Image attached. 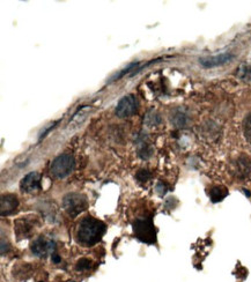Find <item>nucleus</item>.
I'll return each instance as SVG.
<instances>
[{
	"label": "nucleus",
	"instance_id": "1",
	"mask_svg": "<svg viewBox=\"0 0 251 282\" xmlns=\"http://www.w3.org/2000/svg\"><path fill=\"white\" fill-rule=\"evenodd\" d=\"M106 224L102 221L91 216H86L80 221L77 229V242L82 246H93L99 243L106 232Z\"/></svg>",
	"mask_w": 251,
	"mask_h": 282
},
{
	"label": "nucleus",
	"instance_id": "2",
	"mask_svg": "<svg viewBox=\"0 0 251 282\" xmlns=\"http://www.w3.org/2000/svg\"><path fill=\"white\" fill-rule=\"evenodd\" d=\"M133 234L142 243L153 244L156 240V232L152 218H139L133 222Z\"/></svg>",
	"mask_w": 251,
	"mask_h": 282
},
{
	"label": "nucleus",
	"instance_id": "3",
	"mask_svg": "<svg viewBox=\"0 0 251 282\" xmlns=\"http://www.w3.org/2000/svg\"><path fill=\"white\" fill-rule=\"evenodd\" d=\"M76 166V161H74L73 155L71 154H62L58 158L54 160L51 164V174L56 178H65L72 174Z\"/></svg>",
	"mask_w": 251,
	"mask_h": 282
},
{
	"label": "nucleus",
	"instance_id": "4",
	"mask_svg": "<svg viewBox=\"0 0 251 282\" xmlns=\"http://www.w3.org/2000/svg\"><path fill=\"white\" fill-rule=\"evenodd\" d=\"M63 207L71 218H76L87 208V199L80 194H69L64 196Z\"/></svg>",
	"mask_w": 251,
	"mask_h": 282
},
{
	"label": "nucleus",
	"instance_id": "5",
	"mask_svg": "<svg viewBox=\"0 0 251 282\" xmlns=\"http://www.w3.org/2000/svg\"><path fill=\"white\" fill-rule=\"evenodd\" d=\"M32 252L37 257H47L49 254H54L56 250V243L52 240L40 236L34 240L31 246Z\"/></svg>",
	"mask_w": 251,
	"mask_h": 282
},
{
	"label": "nucleus",
	"instance_id": "6",
	"mask_svg": "<svg viewBox=\"0 0 251 282\" xmlns=\"http://www.w3.org/2000/svg\"><path fill=\"white\" fill-rule=\"evenodd\" d=\"M138 110V102L133 95H126L118 102L116 108V114L119 118L133 116Z\"/></svg>",
	"mask_w": 251,
	"mask_h": 282
},
{
	"label": "nucleus",
	"instance_id": "7",
	"mask_svg": "<svg viewBox=\"0 0 251 282\" xmlns=\"http://www.w3.org/2000/svg\"><path fill=\"white\" fill-rule=\"evenodd\" d=\"M20 188L24 192L32 194L34 191H37L41 188V175L39 172H31L27 176L22 178Z\"/></svg>",
	"mask_w": 251,
	"mask_h": 282
},
{
	"label": "nucleus",
	"instance_id": "8",
	"mask_svg": "<svg viewBox=\"0 0 251 282\" xmlns=\"http://www.w3.org/2000/svg\"><path fill=\"white\" fill-rule=\"evenodd\" d=\"M234 58V54H222L219 56H214V57H208V58H203L200 59V64L206 68H216V66H221L226 62H230Z\"/></svg>",
	"mask_w": 251,
	"mask_h": 282
},
{
	"label": "nucleus",
	"instance_id": "9",
	"mask_svg": "<svg viewBox=\"0 0 251 282\" xmlns=\"http://www.w3.org/2000/svg\"><path fill=\"white\" fill-rule=\"evenodd\" d=\"M18 205H19L18 198L14 194L3 196H2V208H0L2 216H6V215L14 213Z\"/></svg>",
	"mask_w": 251,
	"mask_h": 282
},
{
	"label": "nucleus",
	"instance_id": "10",
	"mask_svg": "<svg viewBox=\"0 0 251 282\" xmlns=\"http://www.w3.org/2000/svg\"><path fill=\"white\" fill-rule=\"evenodd\" d=\"M33 226L31 224V222L28 220H25V218H20L16 222V227H14V230H16L17 235L19 236V238H27L29 236V234L32 232Z\"/></svg>",
	"mask_w": 251,
	"mask_h": 282
},
{
	"label": "nucleus",
	"instance_id": "11",
	"mask_svg": "<svg viewBox=\"0 0 251 282\" xmlns=\"http://www.w3.org/2000/svg\"><path fill=\"white\" fill-rule=\"evenodd\" d=\"M227 194H228V190L223 186H215L212 188L211 192H209V196H211V200L213 202H221L223 198H226Z\"/></svg>",
	"mask_w": 251,
	"mask_h": 282
},
{
	"label": "nucleus",
	"instance_id": "12",
	"mask_svg": "<svg viewBox=\"0 0 251 282\" xmlns=\"http://www.w3.org/2000/svg\"><path fill=\"white\" fill-rule=\"evenodd\" d=\"M92 260H89L87 258H81L77 262L76 268L79 272H84V270H88L92 267Z\"/></svg>",
	"mask_w": 251,
	"mask_h": 282
},
{
	"label": "nucleus",
	"instance_id": "13",
	"mask_svg": "<svg viewBox=\"0 0 251 282\" xmlns=\"http://www.w3.org/2000/svg\"><path fill=\"white\" fill-rule=\"evenodd\" d=\"M238 76H241L243 80H251V66H242L238 70Z\"/></svg>",
	"mask_w": 251,
	"mask_h": 282
},
{
	"label": "nucleus",
	"instance_id": "14",
	"mask_svg": "<svg viewBox=\"0 0 251 282\" xmlns=\"http://www.w3.org/2000/svg\"><path fill=\"white\" fill-rule=\"evenodd\" d=\"M243 131H244L245 138L251 140V114L245 118L244 124H243Z\"/></svg>",
	"mask_w": 251,
	"mask_h": 282
},
{
	"label": "nucleus",
	"instance_id": "15",
	"mask_svg": "<svg viewBox=\"0 0 251 282\" xmlns=\"http://www.w3.org/2000/svg\"><path fill=\"white\" fill-rule=\"evenodd\" d=\"M138 64H139V62H133V64H130L129 66H127V68H126L123 70H122V72H119L118 74H116V76H112V78H111V81H115V80H118V79H121V78H122V76H125V74H126L127 72H130V70H132L133 68H136V66H137Z\"/></svg>",
	"mask_w": 251,
	"mask_h": 282
},
{
	"label": "nucleus",
	"instance_id": "16",
	"mask_svg": "<svg viewBox=\"0 0 251 282\" xmlns=\"http://www.w3.org/2000/svg\"><path fill=\"white\" fill-rule=\"evenodd\" d=\"M137 180L141 182V183H144V182H147L149 178H151V172H148V170H140L139 172L137 174Z\"/></svg>",
	"mask_w": 251,
	"mask_h": 282
},
{
	"label": "nucleus",
	"instance_id": "17",
	"mask_svg": "<svg viewBox=\"0 0 251 282\" xmlns=\"http://www.w3.org/2000/svg\"><path fill=\"white\" fill-rule=\"evenodd\" d=\"M156 191L159 192L160 196H162V194H164V192H166V188L163 186L162 183H159L156 186Z\"/></svg>",
	"mask_w": 251,
	"mask_h": 282
},
{
	"label": "nucleus",
	"instance_id": "18",
	"mask_svg": "<svg viewBox=\"0 0 251 282\" xmlns=\"http://www.w3.org/2000/svg\"><path fill=\"white\" fill-rule=\"evenodd\" d=\"M52 262H55V264H59V262H61V257H59L58 254H52Z\"/></svg>",
	"mask_w": 251,
	"mask_h": 282
}]
</instances>
